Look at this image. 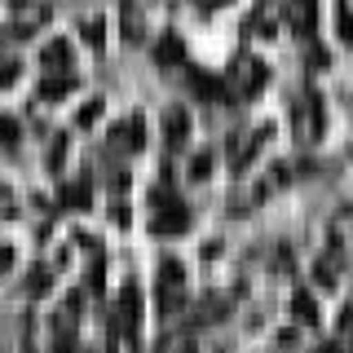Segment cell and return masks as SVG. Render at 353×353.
<instances>
[{
    "label": "cell",
    "mask_w": 353,
    "mask_h": 353,
    "mask_svg": "<svg viewBox=\"0 0 353 353\" xmlns=\"http://www.w3.org/2000/svg\"><path fill=\"white\" fill-rule=\"evenodd\" d=\"M234 84L243 88V93H256V88L265 84V66L256 58H248V62H239L234 66Z\"/></svg>",
    "instance_id": "obj_1"
},
{
    "label": "cell",
    "mask_w": 353,
    "mask_h": 353,
    "mask_svg": "<svg viewBox=\"0 0 353 353\" xmlns=\"http://www.w3.org/2000/svg\"><path fill=\"white\" fill-rule=\"evenodd\" d=\"M287 18L296 31H309L318 22V0H287Z\"/></svg>",
    "instance_id": "obj_2"
},
{
    "label": "cell",
    "mask_w": 353,
    "mask_h": 353,
    "mask_svg": "<svg viewBox=\"0 0 353 353\" xmlns=\"http://www.w3.org/2000/svg\"><path fill=\"white\" fill-rule=\"evenodd\" d=\"M190 225V212L185 208H163L159 216H154V234H176V230Z\"/></svg>",
    "instance_id": "obj_3"
},
{
    "label": "cell",
    "mask_w": 353,
    "mask_h": 353,
    "mask_svg": "<svg viewBox=\"0 0 353 353\" xmlns=\"http://www.w3.org/2000/svg\"><path fill=\"white\" fill-rule=\"evenodd\" d=\"M185 132H190L185 110H172V115H168V141H185Z\"/></svg>",
    "instance_id": "obj_4"
},
{
    "label": "cell",
    "mask_w": 353,
    "mask_h": 353,
    "mask_svg": "<svg viewBox=\"0 0 353 353\" xmlns=\"http://www.w3.org/2000/svg\"><path fill=\"white\" fill-rule=\"evenodd\" d=\"M44 66H66V40H53L44 49Z\"/></svg>",
    "instance_id": "obj_5"
},
{
    "label": "cell",
    "mask_w": 353,
    "mask_h": 353,
    "mask_svg": "<svg viewBox=\"0 0 353 353\" xmlns=\"http://www.w3.org/2000/svg\"><path fill=\"white\" fill-rule=\"evenodd\" d=\"M80 31H84V40H88V44H102V36H106L102 18H84V27H80Z\"/></svg>",
    "instance_id": "obj_6"
},
{
    "label": "cell",
    "mask_w": 353,
    "mask_h": 353,
    "mask_svg": "<svg viewBox=\"0 0 353 353\" xmlns=\"http://www.w3.org/2000/svg\"><path fill=\"white\" fill-rule=\"evenodd\" d=\"M212 150H203V154H194V163H190V176H208V172H212Z\"/></svg>",
    "instance_id": "obj_7"
},
{
    "label": "cell",
    "mask_w": 353,
    "mask_h": 353,
    "mask_svg": "<svg viewBox=\"0 0 353 353\" xmlns=\"http://www.w3.org/2000/svg\"><path fill=\"white\" fill-rule=\"evenodd\" d=\"M62 199H66V203H75V208H84V203H88V190H84V181L66 185V190H62Z\"/></svg>",
    "instance_id": "obj_8"
},
{
    "label": "cell",
    "mask_w": 353,
    "mask_h": 353,
    "mask_svg": "<svg viewBox=\"0 0 353 353\" xmlns=\"http://www.w3.org/2000/svg\"><path fill=\"white\" fill-rule=\"evenodd\" d=\"M296 314H301V318H309V323H318V309H314V301H309L305 292L296 296Z\"/></svg>",
    "instance_id": "obj_9"
},
{
    "label": "cell",
    "mask_w": 353,
    "mask_h": 353,
    "mask_svg": "<svg viewBox=\"0 0 353 353\" xmlns=\"http://www.w3.org/2000/svg\"><path fill=\"white\" fill-rule=\"evenodd\" d=\"M176 58H181V44H176V40L168 36V40L159 44V62H176Z\"/></svg>",
    "instance_id": "obj_10"
},
{
    "label": "cell",
    "mask_w": 353,
    "mask_h": 353,
    "mask_svg": "<svg viewBox=\"0 0 353 353\" xmlns=\"http://www.w3.org/2000/svg\"><path fill=\"white\" fill-rule=\"evenodd\" d=\"M0 141H18V124H14V119H0Z\"/></svg>",
    "instance_id": "obj_11"
}]
</instances>
